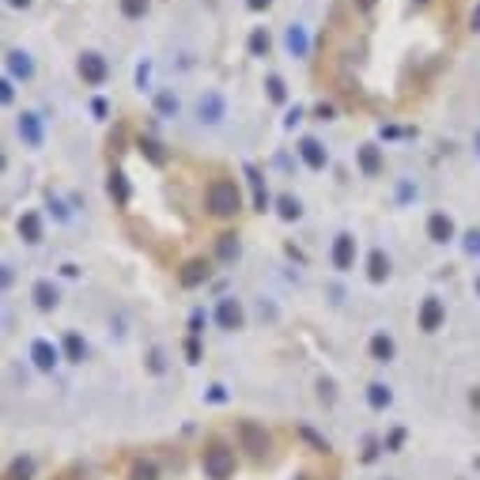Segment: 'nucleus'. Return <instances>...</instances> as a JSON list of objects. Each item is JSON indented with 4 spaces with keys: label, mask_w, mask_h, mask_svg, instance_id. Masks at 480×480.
<instances>
[{
    "label": "nucleus",
    "mask_w": 480,
    "mask_h": 480,
    "mask_svg": "<svg viewBox=\"0 0 480 480\" xmlns=\"http://www.w3.org/2000/svg\"><path fill=\"white\" fill-rule=\"evenodd\" d=\"M333 114H337V110L329 106V103H321L318 110H314V117H318V122H329V117H333Z\"/></svg>",
    "instance_id": "4c0bfd02"
},
{
    "label": "nucleus",
    "mask_w": 480,
    "mask_h": 480,
    "mask_svg": "<svg viewBox=\"0 0 480 480\" xmlns=\"http://www.w3.org/2000/svg\"><path fill=\"white\" fill-rule=\"evenodd\" d=\"M31 359H34L38 371H53L57 359H61V352H57V344H50V340H34V344H31Z\"/></svg>",
    "instance_id": "ddd939ff"
},
{
    "label": "nucleus",
    "mask_w": 480,
    "mask_h": 480,
    "mask_svg": "<svg viewBox=\"0 0 480 480\" xmlns=\"http://www.w3.org/2000/svg\"><path fill=\"white\" fill-rule=\"evenodd\" d=\"M454 235H458V227H454V219H450L446 212H435V216L428 219V238H431V242L446 246Z\"/></svg>",
    "instance_id": "9d476101"
},
{
    "label": "nucleus",
    "mask_w": 480,
    "mask_h": 480,
    "mask_svg": "<svg viewBox=\"0 0 480 480\" xmlns=\"http://www.w3.org/2000/svg\"><path fill=\"white\" fill-rule=\"evenodd\" d=\"M31 295H34V307H38V310H53V307L61 303V291L53 288L50 280H38V284L31 288Z\"/></svg>",
    "instance_id": "2eb2a0df"
},
{
    "label": "nucleus",
    "mask_w": 480,
    "mask_h": 480,
    "mask_svg": "<svg viewBox=\"0 0 480 480\" xmlns=\"http://www.w3.org/2000/svg\"><path fill=\"white\" fill-rule=\"evenodd\" d=\"M374 4H378V0H356V8H363V12H371Z\"/></svg>",
    "instance_id": "37998d69"
},
{
    "label": "nucleus",
    "mask_w": 480,
    "mask_h": 480,
    "mask_svg": "<svg viewBox=\"0 0 480 480\" xmlns=\"http://www.w3.org/2000/svg\"><path fill=\"white\" fill-rule=\"evenodd\" d=\"M133 480H159V473H155L152 461H136V465H133Z\"/></svg>",
    "instance_id": "473e14b6"
},
{
    "label": "nucleus",
    "mask_w": 480,
    "mask_h": 480,
    "mask_svg": "<svg viewBox=\"0 0 480 480\" xmlns=\"http://www.w3.org/2000/svg\"><path fill=\"white\" fill-rule=\"evenodd\" d=\"M382 167H386V163H382V152H378L374 144H363V147H359V170L374 178V174H382Z\"/></svg>",
    "instance_id": "a211bd4d"
},
{
    "label": "nucleus",
    "mask_w": 480,
    "mask_h": 480,
    "mask_svg": "<svg viewBox=\"0 0 480 480\" xmlns=\"http://www.w3.org/2000/svg\"><path fill=\"white\" fill-rule=\"evenodd\" d=\"M212 276V269H208V261H189L186 269L178 272V280H182V288H197V284H205Z\"/></svg>",
    "instance_id": "f3484780"
},
{
    "label": "nucleus",
    "mask_w": 480,
    "mask_h": 480,
    "mask_svg": "<svg viewBox=\"0 0 480 480\" xmlns=\"http://www.w3.org/2000/svg\"><path fill=\"white\" fill-rule=\"evenodd\" d=\"M12 99H15V87H12V76H8V80H0V103H12Z\"/></svg>",
    "instance_id": "72a5a7b5"
},
{
    "label": "nucleus",
    "mask_w": 480,
    "mask_h": 480,
    "mask_svg": "<svg viewBox=\"0 0 480 480\" xmlns=\"http://www.w3.org/2000/svg\"><path fill=\"white\" fill-rule=\"evenodd\" d=\"M269 50H272L269 31H265V27H257V31L250 34V53H254V57H269Z\"/></svg>",
    "instance_id": "b1692460"
},
{
    "label": "nucleus",
    "mask_w": 480,
    "mask_h": 480,
    "mask_svg": "<svg viewBox=\"0 0 480 480\" xmlns=\"http://www.w3.org/2000/svg\"><path fill=\"white\" fill-rule=\"evenodd\" d=\"M91 110H95L99 117H106V103H103V99H95V103H91Z\"/></svg>",
    "instance_id": "79ce46f5"
},
{
    "label": "nucleus",
    "mask_w": 480,
    "mask_h": 480,
    "mask_svg": "<svg viewBox=\"0 0 480 480\" xmlns=\"http://www.w3.org/2000/svg\"><path fill=\"white\" fill-rule=\"evenodd\" d=\"M155 114L174 117V114H178V99H174L170 91H159V95H155Z\"/></svg>",
    "instance_id": "c85d7f7f"
},
{
    "label": "nucleus",
    "mask_w": 480,
    "mask_h": 480,
    "mask_svg": "<svg viewBox=\"0 0 480 480\" xmlns=\"http://www.w3.org/2000/svg\"><path fill=\"white\" fill-rule=\"evenodd\" d=\"M147 72H152V68H147V64H140V68H136V84H140V91L147 87Z\"/></svg>",
    "instance_id": "58836bf2"
},
{
    "label": "nucleus",
    "mask_w": 480,
    "mask_h": 480,
    "mask_svg": "<svg viewBox=\"0 0 480 480\" xmlns=\"http://www.w3.org/2000/svg\"><path fill=\"white\" fill-rule=\"evenodd\" d=\"M20 136H23V144L38 147L42 144V117L31 114V110H23L20 114Z\"/></svg>",
    "instance_id": "4468645a"
},
{
    "label": "nucleus",
    "mask_w": 480,
    "mask_h": 480,
    "mask_svg": "<svg viewBox=\"0 0 480 480\" xmlns=\"http://www.w3.org/2000/svg\"><path fill=\"white\" fill-rule=\"evenodd\" d=\"M31 473H34V461L31 458H15L4 480H31Z\"/></svg>",
    "instance_id": "cd10ccee"
},
{
    "label": "nucleus",
    "mask_w": 480,
    "mask_h": 480,
    "mask_svg": "<svg viewBox=\"0 0 480 480\" xmlns=\"http://www.w3.org/2000/svg\"><path fill=\"white\" fill-rule=\"evenodd\" d=\"M477 20H480V15H477Z\"/></svg>",
    "instance_id": "09e8293b"
},
{
    "label": "nucleus",
    "mask_w": 480,
    "mask_h": 480,
    "mask_svg": "<svg viewBox=\"0 0 480 480\" xmlns=\"http://www.w3.org/2000/svg\"><path fill=\"white\" fill-rule=\"evenodd\" d=\"M246 4H250V8H254V12H265V8H269V4H272V0H246Z\"/></svg>",
    "instance_id": "a19ab883"
},
{
    "label": "nucleus",
    "mask_w": 480,
    "mask_h": 480,
    "mask_svg": "<svg viewBox=\"0 0 480 480\" xmlns=\"http://www.w3.org/2000/svg\"><path fill=\"white\" fill-rule=\"evenodd\" d=\"M367 401H371V409H386V405H390V386L371 382L367 386Z\"/></svg>",
    "instance_id": "bb28decb"
},
{
    "label": "nucleus",
    "mask_w": 480,
    "mask_h": 480,
    "mask_svg": "<svg viewBox=\"0 0 480 480\" xmlns=\"http://www.w3.org/2000/svg\"><path fill=\"white\" fill-rule=\"evenodd\" d=\"M477 152H480V133H477Z\"/></svg>",
    "instance_id": "49530a36"
},
{
    "label": "nucleus",
    "mask_w": 480,
    "mask_h": 480,
    "mask_svg": "<svg viewBox=\"0 0 480 480\" xmlns=\"http://www.w3.org/2000/svg\"><path fill=\"white\" fill-rule=\"evenodd\" d=\"M238 446L246 450L254 461H265L269 458V446H272V439H269V431L261 428V423H254V420H242L238 423Z\"/></svg>",
    "instance_id": "7ed1b4c3"
},
{
    "label": "nucleus",
    "mask_w": 480,
    "mask_h": 480,
    "mask_svg": "<svg viewBox=\"0 0 480 480\" xmlns=\"http://www.w3.org/2000/svg\"><path fill=\"white\" fill-rule=\"evenodd\" d=\"M224 117H227L224 95H219V91H205V95H201V103H197V122H201V125H219Z\"/></svg>",
    "instance_id": "20e7f679"
},
{
    "label": "nucleus",
    "mask_w": 480,
    "mask_h": 480,
    "mask_svg": "<svg viewBox=\"0 0 480 480\" xmlns=\"http://www.w3.org/2000/svg\"><path fill=\"white\" fill-rule=\"evenodd\" d=\"M205 321H208V318H205V310H193V318H189V329H193V337L201 333V326H205Z\"/></svg>",
    "instance_id": "e433bc0d"
},
{
    "label": "nucleus",
    "mask_w": 480,
    "mask_h": 480,
    "mask_svg": "<svg viewBox=\"0 0 480 480\" xmlns=\"http://www.w3.org/2000/svg\"><path fill=\"white\" fill-rule=\"evenodd\" d=\"M50 205H53V212H57V219H68V208H64L57 197H50Z\"/></svg>",
    "instance_id": "ea45409f"
},
{
    "label": "nucleus",
    "mask_w": 480,
    "mask_h": 480,
    "mask_svg": "<svg viewBox=\"0 0 480 480\" xmlns=\"http://www.w3.org/2000/svg\"><path fill=\"white\" fill-rule=\"evenodd\" d=\"M284 45H288L291 57H307V53H310V34H307V27H303V23H291L288 34H284Z\"/></svg>",
    "instance_id": "9b49d317"
},
{
    "label": "nucleus",
    "mask_w": 480,
    "mask_h": 480,
    "mask_svg": "<svg viewBox=\"0 0 480 480\" xmlns=\"http://www.w3.org/2000/svg\"><path fill=\"white\" fill-rule=\"evenodd\" d=\"M64 356H68L72 363H84V356H87L84 337H80V333H68V337H64Z\"/></svg>",
    "instance_id": "5701e85b"
},
{
    "label": "nucleus",
    "mask_w": 480,
    "mask_h": 480,
    "mask_svg": "<svg viewBox=\"0 0 480 480\" xmlns=\"http://www.w3.org/2000/svg\"><path fill=\"white\" fill-rule=\"evenodd\" d=\"M276 208H280V219H288V224H291V219H299V216H303V205L291 197V193H284V197L276 201Z\"/></svg>",
    "instance_id": "a878e982"
},
{
    "label": "nucleus",
    "mask_w": 480,
    "mask_h": 480,
    "mask_svg": "<svg viewBox=\"0 0 480 480\" xmlns=\"http://www.w3.org/2000/svg\"><path fill=\"white\" fill-rule=\"evenodd\" d=\"M420 4H428V0H420Z\"/></svg>",
    "instance_id": "de8ad7c7"
},
{
    "label": "nucleus",
    "mask_w": 480,
    "mask_h": 480,
    "mask_svg": "<svg viewBox=\"0 0 480 480\" xmlns=\"http://www.w3.org/2000/svg\"><path fill=\"white\" fill-rule=\"evenodd\" d=\"M371 356L378 359V363H390V359H393V340L386 337V333H378L371 340Z\"/></svg>",
    "instance_id": "393cba45"
},
{
    "label": "nucleus",
    "mask_w": 480,
    "mask_h": 480,
    "mask_svg": "<svg viewBox=\"0 0 480 480\" xmlns=\"http://www.w3.org/2000/svg\"><path fill=\"white\" fill-rule=\"evenodd\" d=\"M208 212L219 219H231L242 212V193H238V186L231 178H216L208 186Z\"/></svg>",
    "instance_id": "f257e3e1"
},
{
    "label": "nucleus",
    "mask_w": 480,
    "mask_h": 480,
    "mask_svg": "<svg viewBox=\"0 0 480 480\" xmlns=\"http://www.w3.org/2000/svg\"><path fill=\"white\" fill-rule=\"evenodd\" d=\"M20 238H23V242H31V246L42 242V219H38V212H23V216H20Z\"/></svg>",
    "instance_id": "dca6fc26"
},
{
    "label": "nucleus",
    "mask_w": 480,
    "mask_h": 480,
    "mask_svg": "<svg viewBox=\"0 0 480 480\" xmlns=\"http://www.w3.org/2000/svg\"><path fill=\"white\" fill-rule=\"evenodd\" d=\"M299 155L310 170H326V163H329V152L321 147V140H314V136H303L299 140Z\"/></svg>",
    "instance_id": "1a4fd4ad"
},
{
    "label": "nucleus",
    "mask_w": 480,
    "mask_h": 480,
    "mask_svg": "<svg viewBox=\"0 0 480 480\" xmlns=\"http://www.w3.org/2000/svg\"><path fill=\"white\" fill-rule=\"evenodd\" d=\"M110 197H114V205L117 208H125L129 205V178H125V170H110Z\"/></svg>",
    "instance_id": "6ab92c4d"
},
{
    "label": "nucleus",
    "mask_w": 480,
    "mask_h": 480,
    "mask_svg": "<svg viewBox=\"0 0 480 480\" xmlns=\"http://www.w3.org/2000/svg\"><path fill=\"white\" fill-rule=\"evenodd\" d=\"M246 178H250V189H254V205L257 212H269V189H265L261 174H257V167H246Z\"/></svg>",
    "instance_id": "aec40b11"
},
{
    "label": "nucleus",
    "mask_w": 480,
    "mask_h": 480,
    "mask_svg": "<svg viewBox=\"0 0 480 480\" xmlns=\"http://www.w3.org/2000/svg\"><path fill=\"white\" fill-rule=\"evenodd\" d=\"M8 76L12 80H31L34 76V61L27 50H8Z\"/></svg>",
    "instance_id": "f8f14e48"
},
{
    "label": "nucleus",
    "mask_w": 480,
    "mask_h": 480,
    "mask_svg": "<svg viewBox=\"0 0 480 480\" xmlns=\"http://www.w3.org/2000/svg\"><path fill=\"white\" fill-rule=\"evenodd\" d=\"M465 254H480V231H469V235H465Z\"/></svg>",
    "instance_id": "f704fd0d"
},
{
    "label": "nucleus",
    "mask_w": 480,
    "mask_h": 480,
    "mask_svg": "<svg viewBox=\"0 0 480 480\" xmlns=\"http://www.w3.org/2000/svg\"><path fill=\"white\" fill-rule=\"evenodd\" d=\"M136 147H140V152H144V155H147V159H152V163H155V167H163V163H167V155H163V147H159V144H155V140H152V136H144V140H140V144H136Z\"/></svg>",
    "instance_id": "c756f323"
},
{
    "label": "nucleus",
    "mask_w": 480,
    "mask_h": 480,
    "mask_svg": "<svg viewBox=\"0 0 480 480\" xmlns=\"http://www.w3.org/2000/svg\"><path fill=\"white\" fill-rule=\"evenodd\" d=\"M352 265H356V238L344 231V235H337V238H333V269L348 272Z\"/></svg>",
    "instance_id": "6e6552de"
},
{
    "label": "nucleus",
    "mask_w": 480,
    "mask_h": 480,
    "mask_svg": "<svg viewBox=\"0 0 480 480\" xmlns=\"http://www.w3.org/2000/svg\"><path fill=\"white\" fill-rule=\"evenodd\" d=\"M367 265H371V269H367V272H371V280H374V284H382L386 276H390V257H386L382 250H374V254H371V261H367Z\"/></svg>",
    "instance_id": "4be33fe9"
},
{
    "label": "nucleus",
    "mask_w": 480,
    "mask_h": 480,
    "mask_svg": "<svg viewBox=\"0 0 480 480\" xmlns=\"http://www.w3.org/2000/svg\"><path fill=\"white\" fill-rule=\"evenodd\" d=\"M80 76H84V84H91V87L106 84L110 64H106L103 53H84V57H80Z\"/></svg>",
    "instance_id": "423d86ee"
},
{
    "label": "nucleus",
    "mask_w": 480,
    "mask_h": 480,
    "mask_svg": "<svg viewBox=\"0 0 480 480\" xmlns=\"http://www.w3.org/2000/svg\"><path fill=\"white\" fill-rule=\"evenodd\" d=\"M8 4H12V8H27L31 0H8Z\"/></svg>",
    "instance_id": "c03bdc74"
},
{
    "label": "nucleus",
    "mask_w": 480,
    "mask_h": 480,
    "mask_svg": "<svg viewBox=\"0 0 480 480\" xmlns=\"http://www.w3.org/2000/svg\"><path fill=\"white\" fill-rule=\"evenodd\" d=\"M265 87H269V99H272V103H284V99H288V87H284L280 76H269V80H265Z\"/></svg>",
    "instance_id": "2f4dec72"
},
{
    "label": "nucleus",
    "mask_w": 480,
    "mask_h": 480,
    "mask_svg": "<svg viewBox=\"0 0 480 480\" xmlns=\"http://www.w3.org/2000/svg\"><path fill=\"white\" fill-rule=\"evenodd\" d=\"M186 356H189V363H197V359H201V344H197V337H189V340H186Z\"/></svg>",
    "instance_id": "c9c22d12"
},
{
    "label": "nucleus",
    "mask_w": 480,
    "mask_h": 480,
    "mask_svg": "<svg viewBox=\"0 0 480 480\" xmlns=\"http://www.w3.org/2000/svg\"><path fill=\"white\" fill-rule=\"evenodd\" d=\"M442 321H446V307H442V299L428 295L423 307H420V329L423 333H435V329H442Z\"/></svg>",
    "instance_id": "0eeeda50"
},
{
    "label": "nucleus",
    "mask_w": 480,
    "mask_h": 480,
    "mask_svg": "<svg viewBox=\"0 0 480 480\" xmlns=\"http://www.w3.org/2000/svg\"><path fill=\"white\" fill-rule=\"evenodd\" d=\"M216 321H219V329H227V333H235V329H242L246 326V310H242V303L238 299H219L216 303Z\"/></svg>",
    "instance_id": "39448f33"
},
{
    "label": "nucleus",
    "mask_w": 480,
    "mask_h": 480,
    "mask_svg": "<svg viewBox=\"0 0 480 480\" xmlns=\"http://www.w3.org/2000/svg\"><path fill=\"white\" fill-rule=\"evenodd\" d=\"M147 4H152V0H122V15L125 20H140L147 12Z\"/></svg>",
    "instance_id": "7c9ffc66"
},
{
    "label": "nucleus",
    "mask_w": 480,
    "mask_h": 480,
    "mask_svg": "<svg viewBox=\"0 0 480 480\" xmlns=\"http://www.w3.org/2000/svg\"><path fill=\"white\" fill-rule=\"evenodd\" d=\"M216 257L219 261H235L238 257V235H219L216 238Z\"/></svg>",
    "instance_id": "412c9836"
},
{
    "label": "nucleus",
    "mask_w": 480,
    "mask_h": 480,
    "mask_svg": "<svg viewBox=\"0 0 480 480\" xmlns=\"http://www.w3.org/2000/svg\"><path fill=\"white\" fill-rule=\"evenodd\" d=\"M477 295H480V276H477Z\"/></svg>",
    "instance_id": "a18cd8bd"
},
{
    "label": "nucleus",
    "mask_w": 480,
    "mask_h": 480,
    "mask_svg": "<svg viewBox=\"0 0 480 480\" xmlns=\"http://www.w3.org/2000/svg\"><path fill=\"white\" fill-rule=\"evenodd\" d=\"M201 465H205L208 480H231V473H235V450L224 446V442H208L205 454H201Z\"/></svg>",
    "instance_id": "f03ea898"
}]
</instances>
